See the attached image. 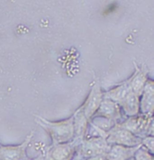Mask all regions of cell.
<instances>
[{"label":"cell","mask_w":154,"mask_h":160,"mask_svg":"<svg viewBox=\"0 0 154 160\" xmlns=\"http://www.w3.org/2000/svg\"><path fill=\"white\" fill-rule=\"evenodd\" d=\"M44 122H40L42 126L46 129L45 131L49 132L51 136L53 144H59L60 142H66L73 138L75 134L74 129V115L70 119L64 122L51 123L50 122L43 121Z\"/></svg>","instance_id":"1"},{"label":"cell","mask_w":154,"mask_h":160,"mask_svg":"<svg viewBox=\"0 0 154 160\" xmlns=\"http://www.w3.org/2000/svg\"><path fill=\"white\" fill-rule=\"evenodd\" d=\"M106 141L109 144H118L126 147H135L140 145L141 139L133 135L131 131H127L124 128L118 127L112 128L109 133H107Z\"/></svg>","instance_id":"2"},{"label":"cell","mask_w":154,"mask_h":160,"mask_svg":"<svg viewBox=\"0 0 154 160\" xmlns=\"http://www.w3.org/2000/svg\"><path fill=\"white\" fill-rule=\"evenodd\" d=\"M111 146L105 138H90L84 142V145L81 148V154L83 157H90L93 156L99 157L100 155L105 156V154L109 151Z\"/></svg>","instance_id":"3"},{"label":"cell","mask_w":154,"mask_h":160,"mask_svg":"<svg viewBox=\"0 0 154 160\" xmlns=\"http://www.w3.org/2000/svg\"><path fill=\"white\" fill-rule=\"evenodd\" d=\"M151 117L147 114H141V116L136 114L132 118L128 119L125 122L117 124L118 127L124 128L127 131H131L133 134H140L141 132H145L149 129V125L152 122Z\"/></svg>","instance_id":"4"},{"label":"cell","mask_w":154,"mask_h":160,"mask_svg":"<svg viewBox=\"0 0 154 160\" xmlns=\"http://www.w3.org/2000/svg\"><path fill=\"white\" fill-rule=\"evenodd\" d=\"M103 100V93L100 90L98 85H95L93 88L91 93L88 95V100L84 103V105L81 107V110L84 113V115L88 119L91 118L92 115L95 112V111L99 107L100 103Z\"/></svg>","instance_id":"5"},{"label":"cell","mask_w":154,"mask_h":160,"mask_svg":"<svg viewBox=\"0 0 154 160\" xmlns=\"http://www.w3.org/2000/svg\"><path fill=\"white\" fill-rule=\"evenodd\" d=\"M33 133L28 136L22 145L17 147H1L0 146V159H23L25 158V149L28 146Z\"/></svg>","instance_id":"6"},{"label":"cell","mask_w":154,"mask_h":160,"mask_svg":"<svg viewBox=\"0 0 154 160\" xmlns=\"http://www.w3.org/2000/svg\"><path fill=\"white\" fill-rule=\"evenodd\" d=\"M142 98L140 102V108L143 114L152 116L154 105V90L152 80H147L142 91Z\"/></svg>","instance_id":"7"},{"label":"cell","mask_w":154,"mask_h":160,"mask_svg":"<svg viewBox=\"0 0 154 160\" xmlns=\"http://www.w3.org/2000/svg\"><path fill=\"white\" fill-rule=\"evenodd\" d=\"M95 116H102L111 120H117L121 118L120 107L117 102H114L110 99H103L99 107L95 111Z\"/></svg>","instance_id":"8"},{"label":"cell","mask_w":154,"mask_h":160,"mask_svg":"<svg viewBox=\"0 0 154 160\" xmlns=\"http://www.w3.org/2000/svg\"><path fill=\"white\" fill-rule=\"evenodd\" d=\"M131 91H132V89H131L130 84H129V80H127L124 84H122L116 88H113L110 91L103 94V98L110 99L112 101L120 104L121 102L125 98V96L128 95Z\"/></svg>","instance_id":"9"},{"label":"cell","mask_w":154,"mask_h":160,"mask_svg":"<svg viewBox=\"0 0 154 160\" xmlns=\"http://www.w3.org/2000/svg\"><path fill=\"white\" fill-rule=\"evenodd\" d=\"M139 148L140 146L138 145L136 148H128L126 146L124 147L123 145L116 144L111 147L109 151L105 154V157L109 159H128L132 157L133 151H136Z\"/></svg>","instance_id":"10"},{"label":"cell","mask_w":154,"mask_h":160,"mask_svg":"<svg viewBox=\"0 0 154 160\" xmlns=\"http://www.w3.org/2000/svg\"><path fill=\"white\" fill-rule=\"evenodd\" d=\"M120 105L124 108L125 112L128 116H134L138 114L140 111L139 95L131 91L121 102Z\"/></svg>","instance_id":"11"},{"label":"cell","mask_w":154,"mask_h":160,"mask_svg":"<svg viewBox=\"0 0 154 160\" xmlns=\"http://www.w3.org/2000/svg\"><path fill=\"white\" fill-rule=\"evenodd\" d=\"M147 80H148L147 79V73L138 69L135 72V74L129 79V84H130V87H131L132 92L140 96L143 91V88L146 84Z\"/></svg>","instance_id":"12"},{"label":"cell","mask_w":154,"mask_h":160,"mask_svg":"<svg viewBox=\"0 0 154 160\" xmlns=\"http://www.w3.org/2000/svg\"><path fill=\"white\" fill-rule=\"evenodd\" d=\"M51 150L52 159H68L72 157L74 151L73 145L69 144H56Z\"/></svg>","instance_id":"13"},{"label":"cell","mask_w":154,"mask_h":160,"mask_svg":"<svg viewBox=\"0 0 154 160\" xmlns=\"http://www.w3.org/2000/svg\"><path fill=\"white\" fill-rule=\"evenodd\" d=\"M93 123L95 128L101 130V131H110L111 129L116 125V122L114 120H111L108 118H105L102 116H95L93 120Z\"/></svg>","instance_id":"14"},{"label":"cell","mask_w":154,"mask_h":160,"mask_svg":"<svg viewBox=\"0 0 154 160\" xmlns=\"http://www.w3.org/2000/svg\"><path fill=\"white\" fill-rule=\"evenodd\" d=\"M137 152L135 154V158L137 159H152V156L150 155L147 152L148 149L147 148H141L140 149V148L136 150Z\"/></svg>","instance_id":"15"},{"label":"cell","mask_w":154,"mask_h":160,"mask_svg":"<svg viewBox=\"0 0 154 160\" xmlns=\"http://www.w3.org/2000/svg\"><path fill=\"white\" fill-rule=\"evenodd\" d=\"M141 142L142 143V145L147 147V149H149L150 152L153 153V138L152 137H146Z\"/></svg>","instance_id":"16"}]
</instances>
